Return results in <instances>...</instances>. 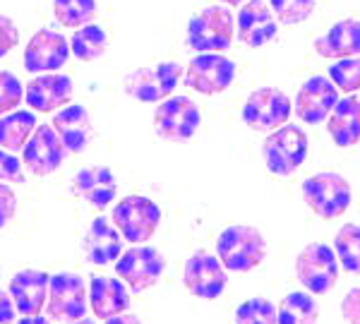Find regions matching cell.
<instances>
[{
  "instance_id": "cell-1",
  "label": "cell",
  "mask_w": 360,
  "mask_h": 324,
  "mask_svg": "<svg viewBox=\"0 0 360 324\" xmlns=\"http://www.w3.org/2000/svg\"><path fill=\"white\" fill-rule=\"evenodd\" d=\"M217 257L229 271H250L257 269L266 257L264 235L255 226H229L217 238Z\"/></svg>"
},
{
  "instance_id": "cell-2",
  "label": "cell",
  "mask_w": 360,
  "mask_h": 324,
  "mask_svg": "<svg viewBox=\"0 0 360 324\" xmlns=\"http://www.w3.org/2000/svg\"><path fill=\"white\" fill-rule=\"evenodd\" d=\"M236 39V17L224 5L200 10L188 25V46L197 53H221Z\"/></svg>"
},
{
  "instance_id": "cell-3",
  "label": "cell",
  "mask_w": 360,
  "mask_h": 324,
  "mask_svg": "<svg viewBox=\"0 0 360 324\" xmlns=\"http://www.w3.org/2000/svg\"><path fill=\"white\" fill-rule=\"evenodd\" d=\"M307 149H310L307 132H303V127L286 123L266 135L262 156L266 169L274 176H293L307 159Z\"/></svg>"
},
{
  "instance_id": "cell-4",
  "label": "cell",
  "mask_w": 360,
  "mask_h": 324,
  "mask_svg": "<svg viewBox=\"0 0 360 324\" xmlns=\"http://www.w3.org/2000/svg\"><path fill=\"white\" fill-rule=\"evenodd\" d=\"M351 183L334 171L315 173L303 183V200L319 219H339L351 207Z\"/></svg>"
},
{
  "instance_id": "cell-5",
  "label": "cell",
  "mask_w": 360,
  "mask_h": 324,
  "mask_svg": "<svg viewBox=\"0 0 360 324\" xmlns=\"http://www.w3.org/2000/svg\"><path fill=\"white\" fill-rule=\"evenodd\" d=\"M113 223L127 242L144 245L154 238L156 228H159L161 209L154 200L144 197V195H130L115 205Z\"/></svg>"
},
{
  "instance_id": "cell-6",
  "label": "cell",
  "mask_w": 360,
  "mask_h": 324,
  "mask_svg": "<svg viewBox=\"0 0 360 324\" xmlns=\"http://www.w3.org/2000/svg\"><path fill=\"white\" fill-rule=\"evenodd\" d=\"M183 74L185 70L180 63H159L156 67H137V70L125 74L123 89L135 101L156 103L168 99L176 91Z\"/></svg>"
},
{
  "instance_id": "cell-7",
  "label": "cell",
  "mask_w": 360,
  "mask_h": 324,
  "mask_svg": "<svg viewBox=\"0 0 360 324\" xmlns=\"http://www.w3.org/2000/svg\"><path fill=\"white\" fill-rule=\"evenodd\" d=\"M295 276L312 296H324L339 281V259L324 242H310L295 257Z\"/></svg>"
},
{
  "instance_id": "cell-8",
  "label": "cell",
  "mask_w": 360,
  "mask_h": 324,
  "mask_svg": "<svg viewBox=\"0 0 360 324\" xmlns=\"http://www.w3.org/2000/svg\"><path fill=\"white\" fill-rule=\"evenodd\" d=\"M86 308H89V293H86V283L82 276L72 274V271H63V274L51 276L49 298H46L49 320H82L86 315Z\"/></svg>"
},
{
  "instance_id": "cell-9",
  "label": "cell",
  "mask_w": 360,
  "mask_h": 324,
  "mask_svg": "<svg viewBox=\"0 0 360 324\" xmlns=\"http://www.w3.org/2000/svg\"><path fill=\"white\" fill-rule=\"evenodd\" d=\"M200 108L188 96H168L154 111V130L166 142H188L200 130Z\"/></svg>"
},
{
  "instance_id": "cell-10",
  "label": "cell",
  "mask_w": 360,
  "mask_h": 324,
  "mask_svg": "<svg viewBox=\"0 0 360 324\" xmlns=\"http://www.w3.org/2000/svg\"><path fill=\"white\" fill-rule=\"evenodd\" d=\"M293 113V103L276 86H259L248 96L243 106V123L257 132H271L286 125Z\"/></svg>"
},
{
  "instance_id": "cell-11",
  "label": "cell",
  "mask_w": 360,
  "mask_h": 324,
  "mask_svg": "<svg viewBox=\"0 0 360 324\" xmlns=\"http://www.w3.org/2000/svg\"><path fill=\"white\" fill-rule=\"evenodd\" d=\"M164 269H166L164 254L149 245H135L115 259V274H118V279L135 293H142L147 288H152L154 283H159Z\"/></svg>"
},
{
  "instance_id": "cell-12",
  "label": "cell",
  "mask_w": 360,
  "mask_h": 324,
  "mask_svg": "<svg viewBox=\"0 0 360 324\" xmlns=\"http://www.w3.org/2000/svg\"><path fill=\"white\" fill-rule=\"evenodd\" d=\"M183 283L195 298L214 300L221 296L226 283H229V269L224 267L217 254L200 250L185 262Z\"/></svg>"
},
{
  "instance_id": "cell-13",
  "label": "cell",
  "mask_w": 360,
  "mask_h": 324,
  "mask_svg": "<svg viewBox=\"0 0 360 324\" xmlns=\"http://www.w3.org/2000/svg\"><path fill=\"white\" fill-rule=\"evenodd\" d=\"M236 79V63L219 53H200L185 70V84L197 94L214 96L229 89Z\"/></svg>"
},
{
  "instance_id": "cell-14",
  "label": "cell",
  "mask_w": 360,
  "mask_h": 324,
  "mask_svg": "<svg viewBox=\"0 0 360 324\" xmlns=\"http://www.w3.org/2000/svg\"><path fill=\"white\" fill-rule=\"evenodd\" d=\"M68 156V149L63 147L60 137L53 130V125H37L32 137L27 140L25 149H22V164L29 173L44 178L51 176L63 166Z\"/></svg>"
},
{
  "instance_id": "cell-15",
  "label": "cell",
  "mask_w": 360,
  "mask_h": 324,
  "mask_svg": "<svg viewBox=\"0 0 360 324\" xmlns=\"http://www.w3.org/2000/svg\"><path fill=\"white\" fill-rule=\"evenodd\" d=\"M70 58V41L60 32L39 29L25 48V67L29 72H58Z\"/></svg>"
},
{
  "instance_id": "cell-16",
  "label": "cell",
  "mask_w": 360,
  "mask_h": 324,
  "mask_svg": "<svg viewBox=\"0 0 360 324\" xmlns=\"http://www.w3.org/2000/svg\"><path fill=\"white\" fill-rule=\"evenodd\" d=\"M339 101V89L329 77H310L307 82L300 84L298 96H295V115L307 125H319L322 120L329 118L332 108Z\"/></svg>"
},
{
  "instance_id": "cell-17",
  "label": "cell",
  "mask_w": 360,
  "mask_h": 324,
  "mask_svg": "<svg viewBox=\"0 0 360 324\" xmlns=\"http://www.w3.org/2000/svg\"><path fill=\"white\" fill-rule=\"evenodd\" d=\"M72 79L68 74H39L25 86V101L39 113H56L72 99Z\"/></svg>"
},
{
  "instance_id": "cell-18",
  "label": "cell",
  "mask_w": 360,
  "mask_h": 324,
  "mask_svg": "<svg viewBox=\"0 0 360 324\" xmlns=\"http://www.w3.org/2000/svg\"><path fill=\"white\" fill-rule=\"evenodd\" d=\"M236 25L238 39L245 46H250V48H259V46L274 41L276 37V17L264 0H248V3H243Z\"/></svg>"
},
{
  "instance_id": "cell-19",
  "label": "cell",
  "mask_w": 360,
  "mask_h": 324,
  "mask_svg": "<svg viewBox=\"0 0 360 324\" xmlns=\"http://www.w3.org/2000/svg\"><path fill=\"white\" fill-rule=\"evenodd\" d=\"M51 125L58 132L68 154H82L91 144V140H94V123L89 118V111L84 106H79V103L63 106L53 115V123Z\"/></svg>"
},
{
  "instance_id": "cell-20",
  "label": "cell",
  "mask_w": 360,
  "mask_h": 324,
  "mask_svg": "<svg viewBox=\"0 0 360 324\" xmlns=\"http://www.w3.org/2000/svg\"><path fill=\"white\" fill-rule=\"evenodd\" d=\"M49 281L51 276L39 269H22L13 276L8 291L15 303V310L22 317L41 315V310L46 308V298H49Z\"/></svg>"
},
{
  "instance_id": "cell-21",
  "label": "cell",
  "mask_w": 360,
  "mask_h": 324,
  "mask_svg": "<svg viewBox=\"0 0 360 324\" xmlns=\"http://www.w3.org/2000/svg\"><path fill=\"white\" fill-rule=\"evenodd\" d=\"M82 247L84 257L91 264L106 267V264H113L123 254V235L106 216H96L86 228Z\"/></svg>"
},
{
  "instance_id": "cell-22",
  "label": "cell",
  "mask_w": 360,
  "mask_h": 324,
  "mask_svg": "<svg viewBox=\"0 0 360 324\" xmlns=\"http://www.w3.org/2000/svg\"><path fill=\"white\" fill-rule=\"evenodd\" d=\"M118 181L108 166H86L72 178V195L96 209H106L115 200Z\"/></svg>"
},
{
  "instance_id": "cell-23",
  "label": "cell",
  "mask_w": 360,
  "mask_h": 324,
  "mask_svg": "<svg viewBox=\"0 0 360 324\" xmlns=\"http://www.w3.org/2000/svg\"><path fill=\"white\" fill-rule=\"evenodd\" d=\"M89 305L96 320H111V317L130 310V291L120 279L94 276L89 281Z\"/></svg>"
},
{
  "instance_id": "cell-24",
  "label": "cell",
  "mask_w": 360,
  "mask_h": 324,
  "mask_svg": "<svg viewBox=\"0 0 360 324\" xmlns=\"http://www.w3.org/2000/svg\"><path fill=\"white\" fill-rule=\"evenodd\" d=\"M315 51L322 58H353L360 56V22L358 20H341L315 39Z\"/></svg>"
},
{
  "instance_id": "cell-25",
  "label": "cell",
  "mask_w": 360,
  "mask_h": 324,
  "mask_svg": "<svg viewBox=\"0 0 360 324\" xmlns=\"http://www.w3.org/2000/svg\"><path fill=\"white\" fill-rule=\"evenodd\" d=\"M329 137L336 147H353L360 142V99L358 96H346L339 99L327 118Z\"/></svg>"
},
{
  "instance_id": "cell-26",
  "label": "cell",
  "mask_w": 360,
  "mask_h": 324,
  "mask_svg": "<svg viewBox=\"0 0 360 324\" xmlns=\"http://www.w3.org/2000/svg\"><path fill=\"white\" fill-rule=\"evenodd\" d=\"M34 130H37V115L34 113L13 111L0 115V149L22 152Z\"/></svg>"
},
{
  "instance_id": "cell-27",
  "label": "cell",
  "mask_w": 360,
  "mask_h": 324,
  "mask_svg": "<svg viewBox=\"0 0 360 324\" xmlns=\"http://www.w3.org/2000/svg\"><path fill=\"white\" fill-rule=\"evenodd\" d=\"M319 310L310 293H288L276 308V324H317Z\"/></svg>"
},
{
  "instance_id": "cell-28",
  "label": "cell",
  "mask_w": 360,
  "mask_h": 324,
  "mask_svg": "<svg viewBox=\"0 0 360 324\" xmlns=\"http://www.w3.org/2000/svg\"><path fill=\"white\" fill-rule=\"evenodd\" d=\"M108 48V37L98 25H84V27H77L70 39V51L77 56V60L82 63H91V60H98Z\"/></svg>"
},
{
  "instance_id": "cell-29",
  "label": "cell",
  "mask_w": 360,
  "mask_h": 324,
  "mask_svg": "<svg viewBox=\"0 0 360 324\" xmlns=\"http://www.w3.org/2000/svg\"><path fill=\"white\" fill-rule=\"evenodd\" d=\"M334 252L348 274H360V226L346 223L334 238Z\"/></svg>"
},
{
  "instance_id": "cell-30",
  "label": "cell",
  "mask_w": 360,
  "mask_h": 324,
  "mask_svg": "<svg viewBox=\"0 0 360 324\" xmlns=\"http://www.w3.org/2000/svg\"><path fill=\"white\" fill-rule=\"evenodd\" d=\"M53 15L63 27H84L96 17V0H53Z\"/></svg>"
},
{
  "instance_id": "cell-31",
  "label": "cell",
  "mask_w": 360,
  "mask_h": 324,
  "mask_svg": "<svg viewBox=\"0 0 360 324\" xmlns=\"http://www.w3.org/2000/svg\"><path fill=\"white\" fill-rule=\"evenodd\" d=\"M315 5L317 0H269V8L274 13L276 22H281L286 27L300 25L307 17H312Z\"/></svg>"
},
{
  "instance_id": "cell-32",
  "label": "cell",
  "mask_w": 360,
  "mask_h": 324,
  "mask_svg": "<svg viewBox=\"0 0 360 324\" xmlns=\"http://www.w3.org/2000/svg\"><path fill=\"white\" fill-rule=\"evenodd\" d=\"M329 79L336 84L339 91H346V94L358 91L360 89V56L341 58L339 63H334V65L329 67Z\"/></svg>"
},
{
  "instance_id": "cell-33",
  "label": "cell",
  "mask_w": 360,
  "mask_h": 324,
  "mask_svg": "<svg viewBox=\"0 0 360 324\" xmlns=\"http://www.w3.org/2000/svg\"><path fill=\"white\" fill-rule=\"evenodd\" d=\"M236 324H276V308L266 298H250L236 310Z\"/></svg>"
},
{
  "instance_id": "cell-34",
  "label": "cell",
  "mask_w": 360,
  "mask_h": 324,
  "mask_svg": "<svg viewBox=\"0 0 360 324\" xmlns=\"http://www.w3.org/2000/svg\"><path fill=\"white\" fill-rule=\"evenodd\" d=\"M25 101V84L13 72L0 70V115L13 113Z\"/></svg>"
},
{
  "instance_id": "cell-35",
  "label": "cell",
  "mask_w": 360,
  "mask_h": 324,
  "mask_svg": "<svg viewBox=\"0 0 360 324\" xmlns=\"http://www.w3.org/2000/svg\"><path fill=\"white\" fill-rule=\"evenodd\" d=\"M0 183H25V164L5 149H0Z\"/></svg>"
},
{
  "instance_id": "cell-36",
  "label": "cell",
  "mask_w": 360,
  "mask_h": 324,
  "mask_svg": "<svg viewBox=\"0 0 360 324\" xmlns=\"http://www.w3.org/2000/svg\"><path fill=\"white\" fill-rule=\"evenodd\" d=\"M20 44V29L8 15H0V58H5Z\"/></svg>"
},
{
  "instance_id": "cell-37",
  "label": "cell",
  "mask_w": 360,
  "mask_h": 324,
  "mask_svg": "<svg viewBox=\"0 0 360 324\" xmlns=\"http://www.w3.org/2000/svg\"><path fill=\"white\" fill-rule=\"evenodd\" d=\"M17 214V195L10 185L0 183V228H5Z\"/></svg>"
},
{
  "instance_id": "cell-38",
  "label": "cell",
  "mask_w": 360,
  "mask_h": 324,
  "mask_svg": "<svg viewBox=\"0 0 360 324\" xmlns=\"http://www.w3.org/2000/svg\"><path fill=\"white\" fill-rule=\"evenodd\" d=\"M341 317L348 324H360V286L351 288L341 300Z\"/></svg>"
},
{
  "instance_id": "cell-39",
  "label": "cell",
  "mask_w": 360,
  "mask_h": 324,
  "mask_svg": "<svg viewBox=\"0 0 360 324\" xmlns=\"http://www.w3.org/2000/svg\"><path fill=\"white\" fill-rule=\"evenodd\" d=\"M15 303L10 298V291L0 288V324H13L15 322Z\"/></svg>"
},
{
  "instance_id": "cell-40",
  "label": "cell",
  "mask_w": 360,
  "mask_h": 324,
  "mask_svg": "<svg viewBox=\"0 0 360 324\" xmlns=\"http://www.w3.org/2000/svg\"><path fill=\"white\" fill-rule=\"evenodd\" d=\"M106 324H142V322H139L135 315H127V312H123V315H115V317H111V320H106Z\"/></svg>"
},
{
  "instance_id": "cell-41",
  "label": "cell",
  "mask_w": 360,
  "mask_h": 324,
  "mask_svg": "<svg viewBox=\"0 0 360 324\" xmlns=\"http://www.w3.org/2000/svg\"><path fill=\"white\" fill-rule=\"evenodd\" d=\"M17 324H51V320H46L41 315H29V317H22Z\"/></svg>"
},
{
  "instance_id": "cell-42",
  "label": "cell",
  "mask_w": 360,
  "mask_h": 324,
  "mask_svg": "<svg viewBox=\"0 0 360 324\" xmlns=\"http://www.w3.org/2000/svg\"><path fill=\"white\" fill-rule=\"evenodd\" d=\"M60 324H94V320H86V317H82V320H72V322H60Z\"/></svg>"
},
{
  "instance_id": "cell-43",
  "label": "cell",
  "mask_w": 360,
  "mask_h": 324,
  "mask_svg": "<svg viewBox=\"0 0 360 324\" xmlns=\"http://www.w3.org/2000/svg\"><path fill=\"white\" fill-rule=\"evenodd\" d=\"M219 3L231 5V8H236V5H243V3H245V0H219Z\"/></svg>"
}]
</instances>
